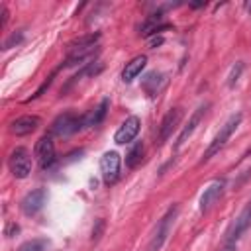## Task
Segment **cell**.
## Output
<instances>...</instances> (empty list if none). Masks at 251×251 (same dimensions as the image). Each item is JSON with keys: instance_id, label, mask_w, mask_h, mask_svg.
I'll use <instances>...</instances> for the list:
<instances>
[{"instance_id": "6da1fadb", "label": "cell", "mask_w": 251, "mask_h": 251, "mask_svg": "<svg viewBox=\"0 0 251 251\" xmlns=\"http://www.w3.org/2000/svg\"><path fill=\"white\" fill-rule=\"evenodd\" d=\"M241 120H243V114L241 112H237V114H231L227 120H226V124L220 127V131L216 133V137L210 141V145H208V149L204 151V155H202V159H200V163H208L214 155H218L224 147H226V143L229 141V137L235 133V129L239 127V124H241Z\"/></svg>"}, {"instance_id": "7a4b0ae2", "label": "cell", "mask_w": 251, "mask_h": 251, "mask_svg": "<svg viewBox=\"0 0 251 251\" xmlns=\"http://www.w3.org/2000/svg\"><path fill=\"white\" fill-rule=\"evenodd\" d=\"M176 216H178V204L169 206V210L157 222V227H155V231H153V235L149 239L147 251H161V247L165 245V241H167V237H169V233L173 229V224H175Z\"/></svg>"}, {"instance_id": "3957f363", "label": "cell", "mask_w": 251, "mask_h": 251, "mask_svg": "<svg viewBox=\"0 0 251 251\" xmlns=\"http://www.w3.org/2000/svg\"><path fill=\"white\" fill-rule=\"evenodd\" d=\"M84 116H78L75 112H63L61 116H57L51 124V133L53 135H59V137H67V135H73L80 129H84Z\"/></svg>"}, {"instance_id": "277c9868", "label": "cell", "mask_w": 251, "mask_h": 251, "mask_svg": "<svg viewBox=\"0 0 251 251\" xmlns=\"http://www.w3.org/2000/svg\"><path fill=\"white\" fill-rule=\"evenodd\" d=\"M8 169L16 178H27L31 173V153L25 147H16L8 157Z\"/></svg>"}, {"instance_id": "5b68a950", "label": "cell", "mask_w": 251, "mask_h": 251, "mask_svg": "<svg viewBox=\"0 0 251 251\" xmlns=\"http://www.w3.org/2000/svg\"><path fill=\"white\" fill-rule=\"evenodd\" d=\"M251 227V200L245 204V208L237 214V218L231 222V226L227 227L226 231V237L224 241H229V243H237L239 237Z\"/></svg>"}, {"instance_id": "8992f818", "label": "cell", "mask_w": 251, "mask_h": 251, "mask_svg": "<svg viewBox=\"0 0 251 251\" xmlns=\"http://www.w3.org/2000/svg\"><path fill=\"white\" fill-rule=\"evenodd\" d=\"M33 155H35V161L39 163L41 169L53 167V163H55V159H57L53 137H51V135H41V137L37 139V143H35Z\"/></svg>"}, {"instance_id": "52a82bcc", "label": "cell", "mask_w": 251, "mask_h": 251, "mask_svg": "<svg viewBox=\"0 0 251 251\" xmlns=\"http://www.w3.org/2000/svg\"><path fill=\"white\" fill-rule=\"evenodd\" d=\"M180 120H182V108H171L165 116H163V120H161V126H159V131H157V145H163L171 135H173V131L178 127V124H180Z\"/></svg>"}, {"instance_id": "ba28073f", "label": "cell", "mask_w": 251, "mask_h": 251, "mask_svg": "<svg viewBox=\"0 0 251 251\" xmlns=\"http://www.w3.org/2000/svg\"><path fill=\"white\" fill-rule=\"evenodd\" d=\"M120 165H122V159L116 151H108L102 155L100 159V175H102V180L106 184H112L118 180L120 176Z\"/></svg>"}, {"instance_id": "9c48e42d", "label": "cell", "mask_w": 251, "mask_h": 251, "mask_svg": "<svg viewBox=\"0 0 251 251\" xmlns=\"http://www.w3.org/2000/svg\"><path fill=\"white\" fill-rule=\"evenodd\" d=\"M139 129H141V120H139L137 116H129V118H126V120L122 122V126L116 129V133H114V141H116L118 145L131 143V141L137 137Z\"/></svg>"}, {"instance_id": "30bf717a", "label": "cell", "mask_w": 251, "mask_h": 251, "mask_svg": "<svg viewBox=\"0 0 251 251\" xmlns=\"http://www.w3.org/2000/svg\"><path fill=\"white\" fill-rule=\"evenodd\" d=\"M39 126H41L39 116L27 114V116H20V118L12 120V122H10V126H8V129H10V133H12V135H16V137H24V135L33 133Z\"/></svg>"}, {"instance_id": "8fae6325", "label": "cell", "mask_w": 251, "mask_h": 251, "mask_svg": "<svg viewBox=\"0 0 251 251\" xmlns=\"http://www.w3.org/2000/svg\"><path fill=\"white\" fill-rule=\"evenodd\" d=\"M208 108H210V104H202V106H198V108L194 110V114L188 118L186 126L180 129V133H178V137H176V143H175V149H180V147L188 141V137L194 133V129L198 127V124H200V122H202V118L206 116Z\"/></svg>"}, {"instance_id": "7c38bea8", "label": "cell", "mask_w": 251, "mask_h": 251, "mask_svg": "<svg viewBox=\"0 0 251 251\" xmlns=\"http://www.w3.org/2000/svg\"><path fill=\"white\" fill-rule=\"evenodd\" d=\"M45 198H47V192H45L43 188H35V190L27 192V194L22 198L20 208H22V212H24L25 216H35V214L43 208Z\"/></svg>"}, {"instance_id": "4fadbf2b", "label": "cell", "mask_w": 251, "mask_h": 251, "mask_svg": "<svg viewBox=\"0 0 251 251\" xmlns=\"http://www.w3.org/2000/svg\"><path fill=\"white\" fill-rule=\"evenodd\" d=\"M169 27H171V24H165L163 22V14L157 12V14H151V16H147L143 20V24L139 27V33L143 37H155V35H161Z\"/></svg>"}, {"instance_id": "5bb4252c", "label": "cell", "mask_w": 251, "mask_h": 251, "mask_svg": "<svg viewBox=\"0 0 251 251\" xmlns=\"http://www.w3.org/2000/svg\"><path fill=\"white\" fill-rule=\"evenodd\" d=\"M224 186H226V180H214L208 184V188H204L200 196V212H208L216 204V200L224 194Z\"/></svg>"}, {"instance_id": "9a60e30c", "label": "cell", "mask_w": 251, "mask_h": 251, "mask_svg": "<svg viewBox=\"0 0 251 251\" xmlns=\"http://www.w3.org/2000/svg\"><path fill=\"white\" fill-rule=\"evenodd\" d=\"M145 65H147V57H145V55L133 57L129 63H126V67H124V71H122V80H124V82H131L133 78H137V76L141 75V71L145 69Z\"/></svg>"}, {"instance_id": "2e32d148", "label": "cell", "mask_w": 251, "mask_h": 251, "mask_svg": "<svg viewBox=\"0 0 251 251\" xmlns=\"http://www.w3.org/2000/svg\"><path fill=\"white\" fill-rule=\"evenodd\" d=\"M98 41H100V31H90L86 35H80V37L73 39L67 45V51H73V49H92V47H98Z\"/></svg>"}, {"instance_id": "e0dca14e", "label": "cell", "mask_w": 251, "mask_h": 251, "mask_svg": "<svg viewBox=\"0 0 251 251\" xmlns=\"http://www.w3.org/2000/svg\"><path fill=\"white\" fill-rule=\"evenodd\" d=\"M108 106H110V100L104 98L94 110H90L88 114H84V126L86 127H96L104 118H106V112H108Z\"/></svg>"}, {"instance_id": "ac0fdd59", "label": "cell", "mask_w": 251, "mask_h": 251, "mask_svg": "<svg viewBox=\"0 0 251 251\" xmlns=\"http://www.w3.org/2000/svg\"><path fill=\"white\" fill-rule=\"evenodd\" d=\"M163 84H165V76L159 75V73H149V75L143 78V90H145L151 98L161 92Z\"/></svg>"}, {"instance_id": "d6986e66", "label": "cell", "mask_w": 251, "mask_h": 251, "mask_svg": "<svg viewBox=\"0 0 251 251\" xmlns=\"http://www.w3.org/2000/svg\"><path fill=\"white\" fill-rule=\"evenodd\" d=\"M143 151H145L143 141H137V143L127 151V155H126V167H127V169H135V167L141 163V159H143Z\"/></svg>"}, {"instance_id": "ffe728a7", "label": "cell", "mask_w": 251, "mask_h": 251, "mask_svg": "<svg viewBox=\"0 0 251 251\" xmlns=\"http://www.w3.org/2000/svg\"><path fill=\"white\" fill-rule=\"evenodd\" d=\"M47 249H49L47 239H29V241H24L16 251H47Z\"/></svg>"}, {"instance_id": "44dd1931", "label": "cell", "mask_w": 251, "mask_h": 251, "mask_svg": "<svg viewBox=\"0 0 251 251\" xmlns=\"http://www.w3.org/2000/svg\"><path fill=\"white\" fill-rule=\"evenodd\" d=\"M243 69H245L243 61H237V63L231 67V71H229V75H227V86H229V88H231V86H235V82L239 80V76H241Z\"/></svg>"}, {"instance_id": "7402d4cb", "label": "cell", "mask_w": 251, "mask_h": 251, "mask_svg": "<svg viewBox=\"0 0 251 251\" xmlns=\"http://www.w3.org/2000/svg\"><path fill=\"white\" fill-rule=\"evenodd\" d=\"M22 39H24V31H16V33H12V35L4 41V47H2V49H10V47L18 45V43H22Z\"/></svg>"}, {"instance_id": "603a6c76", "label": "cell", "mask_w": 251, "mask_h": 251, "mask_svg": "<svg viewBox=\"0 0 251 251\" xmlns=\"http://www.w3.org/2000/svg\"><path fill=\"white\" fill-rule=\"evenodd\" d=\"M55 73H57V71H55ZM55 73H53V75H51V76H49V78H47V80H45V82H43V84H41V86H39V88L35 90V94H33V96L29 98V100H35V98H39V96H41V94H43V92H45V90H47V88L51 86V82H53V76H55ZM29 100H27V102H29Z\"/></svg>"}, {"instance_id": "cb8c5ba5", "label": "cell", "mask_w": 251, "mask_h": 251, "mask_svg": "<svg viewBox=\"0 0 251 251\" xmlns=\"http://www.w3.org/2000/svg\"><path fill=\"white\" fill-rule=\"evenodd\" d=\"M102 231H104V220H96V226L92 227V241H94V243L100 239Z\"/></svg>"}, {"instance_id": "d4e9b609", "label": "cell", "mask_w": 251, "mask_h": 251, "mask_svg": "<svg viewBox=\"0 0 251 251\" xmlns=\"http://www.w3.org/2000/svg\"><path fill=\"white\" fill-rule=\"evenodd\" d=\"M0 16H2V18H0V25L4 27V25L8 24V16H10V14H8V8H6L4 2H0Z\"/></svg>"}, {"instance_id": "484cf974", "label": "cell", "mask_w": 251, "mask_h": 251, "mask_svg": "<svg viewBox=\"0 0 251 251\" xmlns=\"http://www.w3.org/2000/svg\"><path fill=\"white\" fill-rule=\"evenodd\" d=\"M220 251H237V243H229V241H224Z\"/></svg>"}, {"instance_id": "4316f807", "label": "cell", "mask_w": 251, "mask_h": 251, "mask_svg": "<svg viewBox=\"0 0 251 251\" xmlns=\"http://www.w3.org/2000/svg\"><path fill=\"white\" fill-rule=\"evenodd\" d=\"M161 43H163V37H161V35H159V37L155 35V37H151V39H149V47H151V49H155V47H157V45H161Z\"/></svg>"}, {"instance_id": "83f0119b", "label": "cell", "mask_w": 251, "mask_h": 251, "mask_svg": "<svg viewBox=\"0 0 251 251\" xmlns=\"http://www.w3.org/2000/svg\"><path fill=\"white\" fill-rule=\"evenodd\" d=\"M247 10H249V12H251V4H247Z\"/></svg>"}]
</instances>
